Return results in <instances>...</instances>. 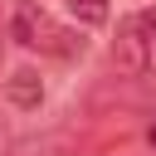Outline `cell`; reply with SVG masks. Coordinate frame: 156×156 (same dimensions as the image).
Returning a JSON list of instances; mask_svg holds the SVG:
<instances>
[{"mask_svg":"<svg viewBox=\"0 0 156 156\" xmlns=\"http://www.w3.org/2000/svg\"><path fill=\"white\" fill-rule=\"evenodd\" d=\"M151 39H156V10H141V15L122 20L117 44H112V63H117V73H127V78L146 73V49H151Z\"/></svg>","mask_w":156,"mask_h":156,"instance_id":"cell-1","label":"cell"},{"mask_svg":"<svg viewBox=\"0 0 156 156\" xmlns=\"http://www.w3.org/2000/svg\"><path fill=\"white\" fill-rule=\"evenodd\" d=\"M5 102L20 107V112H34V107L44 102V78H39V68H15V73L5 78Z\"/></svg>","mask_w":156,"mask_h":156,"instance_id":"cell-2","label":"cell"},{"mask_svg":"<svg viewBox=\"0 0 156 156\" xmlns=\"http://www.w3.org/2000/svg\"><path fill=\"white\" fill-rule=\"evenodd\" d=\"M49 15H44V5H20L15 10V20H10V34H15V44H29V49H44V39H49Z\"/></svg>","mask_w":156,"mask_h":156,"instance_id":"cell-3","label":"cell"},{"mask_svg":"<svg viewBox=\"0 0 156 156\" xmlns=\"http://www.w3.org/2000/svg\"><path fill=\"white\" fill-rule=\"evenodd\" d=\"M44 54H58V58H83V54H88V39H83V29H73V24H49Z\"/></svg>","mask_w":156,"mask_h":156,"instance_id":"cell-4","label":"cell"},{"mask_svg":"<svg viewBox=\"0 0 156 156\" xmlns=\"http://www.w3.org/2000/svg\"><path fill=\"white\" fill-rule=\"evenodd\" d=\"M63 5H68V15L78 20V29H98V24H107V15H112L107 0H63Z\"/></svg>","mask_w":156,"mask_h":156,"instance_id":"cell-5","label":"cell"},{"mask_svg":"<svg viewBox=\"0 0 156 156\" xmlns=\"http://www.w3.org/2000/svg\"><path fill=\"white\" fill-rule=\"evenodd\" d=\"M146 141H151V146H156V122H151V132H146Z\"/></svg>","mask_w":156,"mask_h":156,"instance_id":"cell-6","label":"cell"},{"mask_svg":"<svg viewBox=\"0 0 156 156\" xmlns=\"http://www.w3.org/2000/svg\"><path fill=\"white\" fill-rule=\"evenodd\" d=\"M20 5H44V0H15V10H20Z\"/></svg>","mask_w":156,"mask_h":156,"instance_id":"cell-7","label":"cell"}]
</instances>
